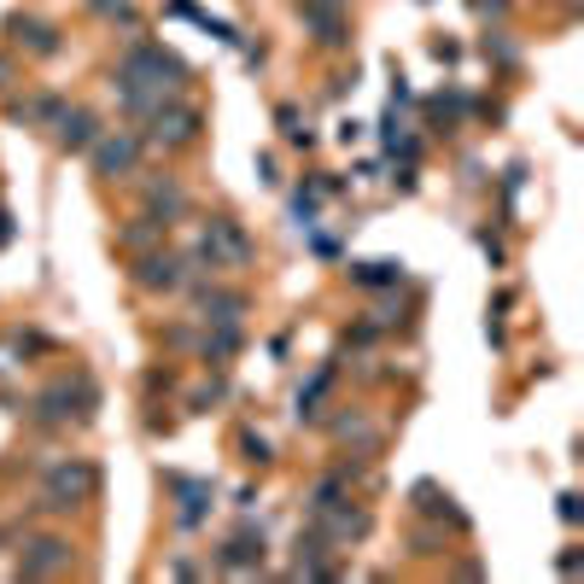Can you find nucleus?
<instances>
[{
    "mask_svg": "<svg viewBox=\"0 0 584 584\" xmlns=\"http://www.w3.org/2000/svg\"><path fill=\"white\" fill-rule=\"evenodd\" d=\"M65 567H71L65 538H30V544L18 550V573H30V578H48V573H65Z\"/></svg>",
    "mask_w": 584,
    "mask_h": 584,
    "instance_id": "obj_2",
    "label": "nucleus"
},
{
    "mask_svg": "<svg viewBox=\"0 0 584 584\" xmlns=\"http://www.w3.org/2000/svg\"><path fill=\"white\" fill-rule=\"evenodd\" d=\"M129 275H135L140 292H176V286L187 281V263L170 258V252H146V258L129 269Z\"/></svg>",
    "mask_w": 584,
    "mask_h": 584,
    "instance_id": "obj_3",
    "label": "nucleus"
},
{
    "mask_svg": "<svg viewBox=\"0 0 584 584\" xmlns=\"http://www.w3.org/2000/svg\"><path fill=\"white\" fill-rule=\"evenodd\" d=\"M351 281L357 286H392V281H404V263H363Z\"/></svg>",
    "mask_w": 584,
    "mask_h": 584,
    "instance_id": "obj_11",
    "label": "nucleus"
},
{
    "mask_svg": "<svg viewBox=\"0 0 584 584\" xmlns=\"http://www.w3.org/2000/svg\"><path fill=\"white\" fill-rule=\"evenodd\" d=\"M222 567H234V573L263 567V538H234V544H228V555H222Z\"/></svg>",
    "mask_w": 584,
    "mask_h": 584,
    "instance_id": "obj_7",
    "label": "nucleus"
},
{
    "mask_svg": "<svg viewBox=\"0 0 584 584\" xmlns=\"http://www.w3.org/2000/svg\"><path fill=\"white\" fill-rule=\"evenodd\" d=\"M234 351H240V327H234V322H222L217 340H205V363H228Z\"/></svg>",
    "mask_w": 584,
    "mask_h": 584,
    "instance_id": "obj_10",
    "label": "nucleus"
},
{
    "mask_svg": "<svg viewBox=\"0 0 584 584\" xmlns=\"http://www.w3.org/2000/svg\"><path fill=\"white\" fill-rule=\"evenodd\" d=\"M100 486V473L88 462H59L53 479H48V509H76V503H88Z\"/></svg>",
    "mask_w": 584,
    "mask_h": 584,
    "instance_id": "obj_1",
    "label": "nucleus"
},
{
    "mask_svg": "<svg viewBox=\"0 0 584 584\" xmlns=\"http://www.w3.org/2000/svg\"><path fill=\"white\" fill-rule=\"evenodd\" d=\"M164 234V222L158 217H140L135 228H123V234H117V246H123V252H140V246H153Z\"/></svg>",
    "mask_w": 584,
    "mask_h": 584,
    "instance_id": "obj_9",
    "label": "nucleus"
},
{
    "mask_svg": "<svg viewBox=\"0 0 584 584\" xmlns=\"http://www.w3.org/2000/svg\"><path fill=\"white\" fill-rule=\"evenodd\" d=\"M94 140H100L94 112H65L59 117V146H65V153H82V146H94Z\"/></svg>",
    "mask_w": 584,
    "mask_h": 584,
    "instance_id": "obj_6",
    "label": "nucleus"
},
{
    "mask_svg": "<svg viewBox=\"0 0 584 584\" xmlns=\"http://www.w3.org/2000/svg\"><path fill=\"white\" fill-rule=\"evenodd\" d=\"M135 164H140V140H135L129 129L94 140V170H100V176H129Z\"/></svg>",
    "mask_w": 584,
    "mask_h": 584,
    "instance_id": "obj_5",
    "label": "nucleus"
},
{
    "mask_svg": "<svg viewBox=\"0 0 584 584\" xmlns=\"http://www.w3.org/2000/svg\"><path fill=\"white\" fill-rule=\"evenodd\" d=\"M246 462H269V438H258V432H246Z\"/></svg>",
    "mask_w": 584,
    "mask_h": 584,
    "instance_id": "obj_12",
    "label": "nucleus"
},
{
    "mask_svg": "<svg viewBox=\"0 0 584 584\" xmlns=\"http://www.w3.org/2000/svg\"><path fill=\"white\" fill-rule=\"evenodd\" d=\"M153 140H158V146H194V140H199V112H194V106H164V100H158V112H153Z\"/></svg>",
    "mask_w": 584,
    "mask_h": 584,
    "instance_id": "obj_4",
    "label": "nucleus"
},
{
    "mask_svg": "<svg viewBox=\"0 0 584 584\" xmlns=\"http://www.w3.org/2000/svg\"><path fill=\"white\" fill-rule=\"evenodd\" d=\"M146 199H153V211H164V217H181L187 211V194H181L176 181H153V187H146Z\"/></svg>",
    "mask_w": 584,
    "mask_h": 584,
    "instance_id": "obj_8",
    "label": "nucleus"
},
{
    "mask_svg": "<svg viewBox=\"0 0 584 584\" xmlns=\"http://www.w3.org/2000/svg\"><path fill=\"white\" fill-rule=\"evenodd\" d=\"M7 240H12V217H7V211H0V246H7Z\"/></svg>",
    "mask_w": 584,
    "mask_h": 584,
    "instance_id": "obj_13",
    "label": "nucleus"
}]
</instances>
